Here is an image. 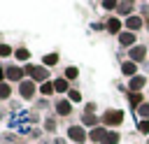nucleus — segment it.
<instances>
[{
	"instance_id": "nucleus-13",
	"label": "nucleus",
	"mask_w": 149,
	"mask_h": 144,
	"mask_svg": "<svg viewBox=\"0 0 149 144\" xmlns=\"http://www.w3.org/2000/svg\"><path fill=\"white\" fill-rule=\"evenodd\" d=\"M140 67H142V65H137V63H133V60H128V58L119 63V72H121V77H123L126 81L133 79V77H137V74H140Z\"/></svg>"
},
{
	"instance_id": "nucleus-39",
	"label": "nucleus",
	"mask_w": 149,
	"mask_h": 144,
	"mask_svg": "<svg viewBox=\"0 0 149 144\" xmlns=\"http://www.w3.org/2000/svg\"><path fill=\"white\" fill-rule=\"evenodd\" d=\"M19 144H33V142H30V139H26V142H19Z\"/></svg>"
},
{
	"instance_id": "nucleus-11",
	"label": "nucleus",
	"mask_w": 149,
	"mask_h": 144,
	"mask_svg": "<svg viewBox=\"0 0 149 144\" xmlns=\"http://www.w3.org/2000/svg\"><path fill=\"white\" fill-rule=\"evenodd\" d=\"M58 125H61V118L51 111V114H44V121H42V130H44V135H49V137H56L58 135Z\"/></svg>"
},
{
	"instance_id": "nucleus-18",
	"label": "nucleus",
	"mask_w": 149,
	"mask_h": 144,
	"mask_svg": "<svg viewBox=\"0 0 149 144\" xmlns=\"http://www.w3.org/2000/svg\"><path fill=\"white\" fill-rule=\"evenodd\" d=\"M14 93H16V86L9 84V81H0V102L7 105L14 100Z\"/></svg>"
},
{
	"instance_id": "nucleus-30",
	"label": "nucleus",
	"mask_w": 149,
	"mask_h": 144,
	"mask_svg": "<svg viewBox=\"0 0 149 144\" xmlns=\"http://www.w3.org/2000/svg\"><path fill=\"white\" fill-rule=\"evenodd\" d=\"M102 144H121V132L119 130H109Z\"/></svg>"
},
{
	"instance_id": "nucleus-8",
	"label": "nucleus",
	"mask_w": 149,
	"mask_h": 144,
	"mask_svg": "<svg viewBox=\"0 0 149 144\" xmlns=\"http://www.w3.org/2000/svg\"><path fill=\"white\" fill-rule=\"evenodd\" d=\"M126 88H128V93H147L149 91V77L144 72H140L137 77L126 81Z\"/></svg>"
},
{
	"instance_id": "nucleus-9",
	"label": "nucleus",
	"mask_w": 149,
	"mask_h": 144,
	"mask_svg": "<svg viewBox=\"0 0 149 144\" xmlns=\"http://www.w3.org/2000/svg\"><path fill=\"white\" fill-rule=\"evenodd\" d=\"M126 30V23H123V19H119V16H105V33L107 35H112V37H119L121 33Z\"/></svg>"
},
{
	"instance_id": "nucleus-6",
	"label": "nucleus",
	"mask_w": 149,
	"mask_h": 144,
	"mask_svg": "<svg viewBox=\"0 0 149 144\" xmlns=\"http://www.w3.org/2000/svg\"><path fill=\"white\" fill-rule=\"evenodd\" d=\"M126 56H128V60H133V63H137V65H147V60H149V44H135L133 49H128L126 51Z\"/></svg>"
},
{
	"instance_id": "nucleus-3",
	"label": "nucleus",
	"mask_w": 149,
	"mask_h": 144,
	"mask_svg": "<svg viewBox=\"0 0 149 144\" xmlns=\"http://www.w3.org/2000/svg\"><path fill=\"white\" fill-rule=\"evenodd\" d=\"M40 84H35L33 79H23L19 86H16V98L21 102H35L40 98V91H37Z\"/></svg>"
},
{
	"instance_id": "nucleus-40",
	"label": "nucleus",
	"mask_w": 149,
	"mask_h": 144,
	"mask_svg": "<svg viewBox=\"0 0 149 144\" xmlns=\"http://www.w3.org/2000/svg\"><path fill=\"white\" fill-rule=\"evenodd\" d=\"M144 144H149V137H147V139H144Z\"/></svg>"
},
{
	"instance_id": "nucleus-1",
	"label": "nucleus",
	"mask_w": 149,
	"mask_h": 144,
	"mask_svg": "<svg viewBox=\"0 0 149 144\" xmlns=\"http://www.w3.org/2000/svg\"><path fill=\"white\" fill-rule=\"evenodd\" d=\"M23 79H28L26 65H19V63H14V60L2 63V67H0V81H9V84L19 86Z\"/></svg>"
},
{
	"instance_id": "nucleus-23",
	"label": "nucleus",
	"mask_w": 149,
	"mask_h": 144,
	"mask_svg": "<svg viewBox=\"0 0 149 144\" xmlns=\"http://www.w3.org/2000/svg\"><path fill=\"white\" fill-rule=\"evenodd\" d=\"M37 91H40V98H49V100H54V98H56L54 79H51V81H44V84H40V86H37Z\"/></svg>"
},
{
	"instance_id": "nucleus-24",
	"label": "nucleus",
	"mask_w": 149,
	"mask_h": 144,
	"mask_svg": "<svg viewBox=\"0 0 149 144\" xmlns=\"http://www.w3.org/2000/svg\"><path fill=\"white\" fill-rule=\"evenodd\" d=\"M33 109L40 111V114H42V111H49V114H51V111H54V100H49V98H37L35 105H33Z\"/></svg>"
},
{
	"instance_id": "nucleus-12",
	"label": "nucleus",
	"mask_w": 149,
	"mask_h": 144,
	"mask_svg": "<svg viewBox=\"0 0 149 144\" xmlns=\"http://www.w3.org/2000/svg\"><path fill=\"white\" fill-rule=\"evenodd\" d=\"M116 44H119V49H121V51H128V49H133L135 44H140V39H137V35H135V33L123 30V33L116 37Z\"/></svg>"
},
{
	"instance_id": "nucleus-15",
	"label": "nucleus",
	"mask_w": 149,
	"mask_h": 144,
	"mask_svg": "<svg viewBox=\"0 0 149 144\" xmlns=\"http://www.w3.org/2000/svg\"><path fill=\"white\" fill-rule=\"evenodd\" d=\"M14 63H19V65H28V63H33V51H30L26 44H19L16 51H14Z\"/></svg>"
},
{
	"instance_id": "nucleus-26",
	"label": "nucleus",
	"mask_w": 149,
	"mask_h": 144,
	"mask_svg": "<svg viewBox=\"0 0 149 144\" xmlns=\"http://www.w3.org/2000/svg\"><path fill=\"white\" fill-rule=\"evenodd\" d=\"M135 132L140 135V137H149V121H144V118H137L135 121Z\"/></svg>"
},
{
	"instance_id": "nucleus-7",
	"label": "nucleus",
	"mask_w": 149,
	"mask_h": 144,
	"mask_svg": "<svg viewBox=\"0 0 149 144\" xmlns=\"http://www.w3.org/2000/svg\"><path fill=\"white\" fill-rule=\"evenodd\" d=\"M54 114L58 118H70L74 114V105L68 98H54Z\"/></svg>"
},
{
	"instance_id": "nucleus-31",
	"label": "nucleus",
	"mask_w": 149,
	"mask_h": 144,
	"mask_svg": "<svg viewBox=\"0 0 149 144\" xmlns=\"http://www.w3.org/2000/svg\"><path fill=\"white\" fill-rule=\"evenodd\" d=\"M81 114H98V102H84V107H81Z\"/></svg>"
},
{
	"instance_id": "nucleus-36",
	"label": "nucleus",
	"mask_w": 149,
	"mask_h": 144,
	"mask_svg": "<svg viewBox=\"0 0 149 144\" xmlns=\"http://www.w3.org/2000/svg\"><path fill=\"white\" fill-rule=\"evenodd\" d=\"M51 139H54V144H70L68 137H61V135H56V137H51Z\"/></svg>"
},
{
	"instance_id": "nucleus-22",
	"label": "nucleus",
	"mask_w": 149,
	"mask_h": 144,
	"mask_svg": "<svg viewBox=\"0 0 149 144\" xmlns=\"http://www.w3.org/2000/svg\"><path fill=\"white\" fill-rule=\"evenodd\" d=\"M14 51H16V46H12L9 42H0V58H2V63L14 60Z\"/></svg>"
},
{
	"instance_id": "nucleus-16",
	"label": "nucleus",
	"mask_w": 149,
	"mask_h": 144,
	"mask_svg": "<svg viewBox=\"0 0 149 144\" xmlns=\"http://www.w3.org/2000/svg\"><path fill=\"white\" fill-rule=\"evenodd\" d=\"M126 102L130 111H137L144 102H147V93H126Z\"/></svg>"
},
{
	"instance_id": "nucleus-21",
	"label": "nucleus",
	"mask_w": 149,
	"mask_h": 144,
	"mask_svg": "<svg viewBox=\"0 0 149 144\" xmlns=\"http://www.w3.org/2000/svg\"><path fill=\"white\" fill-rule=\"evenodd\" d=\"M107 128L105 125H98V128H93V130H88V144H102L105 142V137H107Z\"/></svg>"
},
{
	"instance_id": "nucleus-38",
	"label": "nucleus",
	"mask_w": 149,
	"mask_h": 144,
	"mask_svg": "<svg viewBox=\"0 0 149 144\" xmlns=\"http://www.w3.org/2000/svg\"><path fill=\"white\" fill-rule=\"evenodd\" d=\"M144 33L149 35V19H144Z\"/></svg>"
},
{
	"instance_id": "nucleus-28",
	"label": "nucleus",
	"mask_w": 149,
	"mask_h": 144,
	"mask_svg": "<svg viewBox=\"0 0 149 144\" xmlns=\"http://www.w3.org/2000/svg\"><path fill=\"white\" fill-rule=\"evenodd\" d=\"M98 5H100V9L107 12V16H112V14L116 12V7H119V0H102V2H98Z\"/></svg>"
},
{
	"instance_id": "nucleus-33",
	"label": "nucleus",
	"mask_w": 149,
	"mask_h": 144,
	"mask_svg": "<svg viewBox=\"0 0 149 144\" xmlns=\"http://www.w3.org/2000/svg\"><path fill=\"white\" fill-rule=\"evenodd\" d=\"M42 135H44V130H42V128H30V135H28V139H30V142H35V139L40 142V139H42Z\"/></svg>"
},
{
	"instance_id": "nucleus-34",
	"label": "nucleus",
	"mask_w": 149,
	"mask_h": 144,
	"mask_svg": "<svg viewBox=\"0 0 149 144\" xmlns=\"http://www.w3.org/2000/svg\"><path fill=\"white\" fill-rule=\"evenodd\" d=\"M137 14L142 19H149V2H137Z\"/></svg>"
},
{
	"instance_id": "nucleus-10",
	"label": "nucleus",
	"mask_w": 149,
	"mask_h": 144,
	"mask_svg": "<svg viewBox=\"0 0 149 144\" xmlns=\"http://www.w3.org/2000/svg\"><path fill=\"white\" fill-rule=\"evenodd\" d=\"M133 14H137V2L135 0H119V7H116V12H114V16H119V19H130Z\"/></svg>"
},
{
	"instance_id": "nucleus-2",
	"label": "nucleus",
	"mask_w": 149,
	"mask_h": 144,
	"mask_svg": "<svg viewBox=\"0 0 149 144\" xmlns=\"http://www.w3.org/2000/svg\"><path fill=\"white\" fill-rule=\"evenodd\" d=\"M126 121V111L119 109V107H107L100 111V123L107 128V130H119Z\"/></svg>"
},
{
	"instance_id": "nucleus-32",
	"label": "nucleus",
	"mask_w": 149,
	"mask_h": 144,
	"mask_svg": "<svg viewBox=\"0 0 149 144\" xmlns=\"http://www.w3.org/2000/svg\"><path fill=\"white\" fill-rule=\"evenodd\" d=\"M135 116H137V118H144V121H149V100H147V102H144V105H142V107L135 111Z\"/></svg>"
},
{
	"instance_id": "nucleus-35",
	"label": "nucleus",
	"mask_w": 149,
	"mask_h": 144,
	"mask_svg": "<svg viewBox=\"0 0 149 144\" xmlns=\"http://www.w3.org/2000/svg\"><path fill=\"white\" fill-rule=\"evenodd\" d=\"M91 33H105V19H102V21L91 23Z\"/></svg>"
},
{
	"instance_id": "nucleus-20",
	"label": "nucleus",
	"mask_w": 149,
	"mask_h": 144,
	"mask_svg": "<svg viewBox=\"0 0 149 144\" xmlns=\"http://www.w3.org/2000/svg\"><path fill=\"white\" fill-rule=\"evenodd\" d=\"M79 123H81L86 130H93V128L102 125V123H100V114H79Z\"/></svg>"
},
{
	"instance_id": "nucleus-29",
	"label": "nucleus",
	"mask_w": 149,
	"mask_h": 144,
	"mask_svg": "<svg viewBox=\"0 0 149 144\" xmlns=\"http://www.w3.org/2000/svg\"><path fill=\"white\" fill-rule=\"evenodd\" d=\"M21 139H19V135L16 132H12V130H5L2 132V144H19Z\"/></svg>"
},
{
	"instance_id": "nucleus-37",
	"label": "nucleus",
	"mask_w": 149,
	"mask_h": 144,
	"mask_svg": "<svg viewBox=\"0 0 149 144\" xmlns=\"http://www.w3.org/2000/svg\"><path fill=\"white\" fill-rule=\"evenodd\" d=\"M35 144H54V139H40V142H35Z\"/></svg>"
},
{
	"instance_id": "nucleus-5",
	"label": "nucleus",
	"mask_w": 149,
	"mask_h": 144,
	"mask_svg": "<svg viewBox=\"0 0 149 144\" xmlns=\"http://www.w3.org/2000/svg\"><path fill=\"white\" fill-rule=\"evenodd\" d=\"M65 137L70 144H88V130L77 121V123H70L65 128Z\"/></svg>"
},
{
	"instance_id": "nucleus-4",
	"label": "nucleus",
	"mask_w": 149,
	"mask_h": 144,
	"mask_svg": "<svg viewBox=\"0 0 149 144\" xmlns=\"http://www.w3.org/2000/svg\"><path fill=\"white\" fill-rule=\"evenodd\" d=\"M26 74H28V79H33L35 84H44V81H51V79H54V77H51V70L44 67L42 63H28V65H26Z\"/></svg>"
},
{
	"instance_id": "nucleus-17",
	"label": "nucleus",
	"mask_w": 149,
	"mask_h": 144,
	"mask_svg": "<svg viewBox=\"0 0 149 144\" xmlns=\"http://www.w3.org/2000/svg\"><path fill=\"white\" fill-rule=\"evenodd\" d=\"M123 23H126V30H130V33H135V35H140V33L144 30V19H142L140 14H133V16L126 19Z\"/></svg>"
},
{
	"instance_id": "nucleus-25",
	"label": "nucleus",
	"mask_w": 149,
	"mask_h": 144,
	"mask_svg": "<svg viewBox=\"0 0 149 144\" xmlns=\"http://www.w3.org/2000/svg\"><path fill=\"white\" fill-rule=\"evenodd\" d=\"M61 74H63L70 84H77V79H79V67H77V65H65Z\"/></svg>"
},
{
	"instance_id": "nucleus-19",
	"label": "nucleus",
	"mask_w": 149,
	"mask_h": 144,
	"mask_svg": "<svg viewBox=\"0 0 149 144\" xmlns=\"http://www.w3.org/2000/svg\"><path fill=\"white\" fill-rule=\"evenodd\" d=\"M40 63L44 65V67H58V63H61V53L54 49V51H47V53H42V58H40Z\"/></svg>"
},
{
	"instance_id": "nucleus-27",
	"label": "nucleus",
	"mask_w": 149,
	"mask_h": 144,
	"mask_svg": "<svg viewBox=\"0 0 149 144\" xmlns=\"http://www.w3.org/2000/svg\"><path fill=\"white\" fill-rule=\"evenodd\" d=\"M65 98H68V100H70V102H72V105H74V107H77V105H81V102H84V95H81V91H79V88H77V86H72V91H70V93H68V95H65Z\"/></svg>"
},
{
	"instance_id": "nucleus-14",
	"label": "nucleus",
	"mask_w": 149,
	"mask_h": 144,
	"mask_svg": "<svg viewBox=\"0 0 149 144\" xmlns=\"http://www.w3.org/2000/svg\"><path fill=\"white\" fill-rule=\"evenodd\" d=\"M72 86L74 84H70L63 74H58V77H54V88H56V98H65L70 91H72Z\"/></svg>"
}]
</instances>
